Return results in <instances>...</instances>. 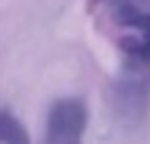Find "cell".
<instances>
[{
	"instance_id": "obj_2",
	"label": "cell",
	"mask_w": 150,
	"mask_h": 144,
	"mask_svg": "<svg viewBox=\"0 0 150 144\" xmlns=\"http://www.w3.org/2000/svg\"><path fill=\"white\" fill-rule=\"evenodd\" d=\"M88 111L77 98H62L51 104L47 117V144H80L86 129Z\"/></svg>"
},
{
	"instance_id": "obj_3",
	"label": "cell",
	"mask_w": 150,
	"mask_h": 144,
	"mask_svg": "<svg viewBox=\"0 0 150 144\" xmlns=\"http://www.w3.org/2000/svg\"><path fill=\"white\" fill-rule=\"evenodd\" d=\"M0 144H31L22 122L7 111H0Z\"/></svg>"
},
{
	"instance_id": "obj_4",
	"label": "cell",
	"mask_w": 150,
	"mask_h": 144,
	"mask_svg": "<svg viewBox=\"0 0 150 144\" xmlns=\"http://www.w3.org/2000/svg\"><path fill=\"white\" fill-rule=\"evenodd\" d=\"M112 7H119V5H132V7H139V9H148L150 11V0H108Z\"/></svg>"
},
{
	"instance_id": "obj_1",
	"label": "cell",
	"mask_w": 150,
	"mask_h": 144,
	"mask_svg": "<svg viewBox=\"0 0 150 144\" xmlns=\"http://www.w3.org/2000/svg\"><path fill=\"white\" fill-rule=\"evenodd\" d=\"M112 18L124 29L119 40L124 56L132 67H150V11L132 5L112 7Z\"/></svg>"
}]
</instances>
